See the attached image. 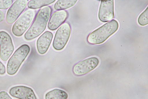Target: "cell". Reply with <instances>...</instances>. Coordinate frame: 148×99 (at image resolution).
<instances>
[{"instance_id": "1", "label": "cell", "mask_w": 148, "mask_h": 99, "mask_svg": "<svg viewBox=\"0 0 148 99\" xmlns=\"http://www.w3.org/2000/svg\"><path fill=\"white\" fill-rule=\"evenodd\" d=\"M50 6H46L40 9L36 14L33 23L24 38L27 40L33 39L41 35L45 30L52 12Z\"/></svg>"}, {"instance_id": "2", "label": "cell", "mask_w": 148, "mask_h": 99, "mask_svg": "<svg viewBox=\"0 0 148 99\" xmlns=\"http://www.w3.org/2000/svg\"><path fill=\"white\" fill-rule=\"evenodd\" d=\"M119 28L118 21L113 19L90 33L87 37V41L92 45L101 44L115 33Z\"/></svg>"}, {"instance_id": "3", "label": "cell", "mask_w": 148, "mask_h": 99, "mask_svg": "<svg viewBox=\"0 0 148 99\" xmlns=\"http://www.w3.org/2000/svg\"><path fill=\"white\" fill-rule=\"evenodd\" d=\"M30 50L26 44L20 47L9 60L7 66V72L9 75H15L29 55Z\"/></svg>"}, {"instance_id": "4", "label": "cell", "mask_w": 148, "mask_h": 99, "mask_svg": "<svg viewBox=\"0 0 148 99\" xmlns=\"http://www.w3.org/2000/svg\"><path fill=\"white\" fill-rule=\"evenodd\" d=\"M36 11L32 9L26 10L14 24L12 31L17 36H21L31 25L36 16Z\"/></svg>"}, {"instance_id": "5", "label": "cell", "mask_w": 148, "mask_h": 99, "mask_svg": "<svg viewBox=\"0 0 148 99\" xmlns=\"http://www.w3.org/2000/svg\"><path fill=\"white\" fill-rule=\"evenodd\" d=\"M71 27L70 24L65 22L63 24L57 31L53 46L55 50L60 51L65 47L70 37Z\"/></svg>"}, {"instance_id": "6", "label": "cell", "mask_w": 148, "mask_h": 99, "mask_svg": "<svg viewBox=\"0 0 148 99\" xmlns=\"http://www.w3.org/2000/svg\"><path fill=\"white\" fill-rule=\"evenodd\" d=\"M99 63V60L95 57L86 59L79 62L73 66V73L77 76L84 75L94 69Z\"/></svg>"}, {"instance_id": "7", "label": "cell", "mask_w": 148, "mask_h": 99, "mask_svg": "<svg viewBox=\"0 0 148 99\" xmlns=\"http://www.w3.org/2000/svg\"><path fill=\"white\" fill-rule=\"evenodd\" d=\"M0 57L6 61L13 53L14 48L10 36L5 31L0 32Z\"/></svg>"}, {"instance_id": "8", "label": "cell", "mask_w": 148, "mask_h": 99, "mask_svg": "<svg viewBox=\"0 0 148 99\" xmlns=\"http://www.w3.org/2000/svg\"><path fill=\"white\" fill-rule=\"evenodd\" d=\"M114 16L113 0L101 1L98 13L100 20L103 22H107L112 19Z\"/></svg>"}, {"instance_id": "9", "label": "cell", "mask_w": 148, "mask_h": 99, "mask_svg": "<svg viewBox=\"0 0 148 99\" xmlns=\"http://www.w3.org/2000/svg\"><path fill=\"white\" fill-rule=\"evenodd\" d=\"M28 1L18 0L9 9L6 15L7 22L11 24L14 23L25 9Z\"/></svg>"}, {"instance_id": "10", "label": "cell", "mask_w": 148, "mask_h": 99, "mask_svg": "<svg viewBox=\"0 0 148 99\" xmlns=\"http://www.w3.org/2000/svg\"><path fill=\"white\" fill-rule=\"evenodd\" d=\"M10 95L19 99H38L33 90L28 87H14L10 90Z\"/></svg>"}, {"instance_id": "11", "label": "cell", "mask_w": 148, "mask_h": 99, "mask_svg": "<svg viewBox=\"0 0 148 99\" xmlns=\"http://www.w3.org/2000/svg\"><path fill=\"white\" fill-rule=\"evenodd\" d=\"M68 17V13L66 10H57L54 12L49 21L48 28L52 31L56 30L66 21Z\"/></svg>"}, {"instance_id": "12", "label": "cell", "mask_w": 148, "mask_h": 99, "mask_svg": "<svg viewBox=\"0 0 148 99\" xmlns=\"http://www.w3.org/2000/svg\"><path fill=\"white\" fill-rule=\"evenodd\" d=\"M53 36L52 32L47 31L40 37L36 42L37 48L39 54L44 55L47 53L50 46Z\"/></svg>"}, {"instance_id": "13", "label": "cell", "mask_w": 148, "mask_h": 99, "mask_svg": "<svg viewBox=\"0 0 148 99\" xmlns=\"http://www.w3.org/2000/svg\"><path fill=\"white\" fill-rule=\"evenodd\" d=\"M68 95L64 91L54 89L47 92L45 95V99H67Z\"/></svg>"}, {"instance_id": "14", "label": "cell", "mask_w": 148, "mask_h": 99, "mask_svg": "<svg viewBox=\"0 0 148 99\" xmlns=\"http://www.w3.org/2000/svg\"><path fill=\"white\" fill-rule=\"evenodd\" d=\"M56 0H32L27 5L28 8L32 9L41 8L53 3Z\"/></svg>"}, {"instance_id": "15", "label": "cell", "mask_w": 148, "mask_h": 99, "mask_svg": "<svg viewBox=\"0 0 148 99\" xmlns=\"http://www.w3.org/2000/svg\"><path fill=\"white\" fill-rule=\"evenodd\" d=\"M77 0H59L55 4L54 8L57 10H64L75 6Z\"/></svg>"}, {"instance_id": "16", "label": "cell", "mask_w": 148, "mask_h": 99, "mask_svg": "<svg viewBox=\"0 0 148 99\" xmlns=\"http://www.w3.org/2000/svg\"><path fill=\"white\" fill-rule=\"evenodd\" d=\"M138 22L142 26L147 25L148 24V7L139 16Z\"/></svg>"}, {"instance_id": "17", "label": "cell", "mask_w": 148, "mask_h": 99, "mask_svg": "<svg viewBox=\"0 0 148 99\" xmlns=\"http://www.w3.org/2000/svg\"><path fill=\"white\" fill-rule=\"evenodd\" d=\"M13 3L11 0H0V9H5L9 8Z\"/></svg>"}, {"instance_id": "18", "label": "cell", "mask_w": 148, "mask_h": 99, "mask_svg": "<svg viewBox=\"0 0 148 99\" xmlns=\"http://www.w3.org/2000/svg\"><path fill=\"white\" fill-rule=\"evenodd\" d=\"M0 99H12L8 94L4 91L0 92Z\"/></svg>"}, {"instance_id": "19", "label": "cell", "mask_w": 148, "mask_h": 99, "mask_svg": "<svg viewBox=\"0 0 148 99\" xmlns=\"http://www.w3.org/2000/svg\"><path fill=\"white\" fill-rule=\"evenodd\" d=\"M5 68L1 61H0V74L3 75L5 73Z\"/></svg>"}, {"instance_id": "20", "label": "cell", "mask_w": 148, "mask_h": 99, "mask_svg": "<svg viewBox=\"0 0 148 99\" xmlns=\"http://www.w3.org/2000/svg\"><path fill=\"white\" fill-rule=\"evenodd\" d=\"M4 17L5 15L3 12L0 10V22L3 21Z\"/></svg>"}]
</instances>
